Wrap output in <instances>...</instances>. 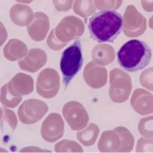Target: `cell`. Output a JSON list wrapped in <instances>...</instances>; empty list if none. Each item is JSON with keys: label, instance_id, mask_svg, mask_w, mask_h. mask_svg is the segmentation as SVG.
Segmentation results:
<instances>
[{"label": "cell", "instance_id": "obj_1", "mask_svg": "<svg viewBox=\"0 0 153 153\" xmlns=\"http://www.w3.org/2000/svg\"><path fill=\"white\" fill-rule=\"evenodd\" d=\"M122 16L115 10H102L93 14L88 25L91 38L99 43L113 42L123 28Z\"/></svg>", "mask_w": 153, "mask_h": 153}, {"label": "cell", "instance_id": "obj_2", "mask_svg": "<svg viewBox=\"0 0 153 153\" xmlns=\"http://www.w3.org/2000/svg\"><path fill=\"white\" fill-rule=\"evenodd\" d=\"M152 51L147 43L131 40L123 44L117 53L118 63L124 70L133 73L144 69L150 62Z\"/></svg>", "mask_w": 153, "mask_h": 153}, {"label": "cell", "instance_id": "obj_3", "mask_svg": "<svg viewBox=\"0 0 153 153\" xmlns=\"http://www.w3.org/2000/svg\"><path fill=\"white\" fill-rule=\"evenodd\" d=\"M82 64L81 43L80 40H75L71 45L64 51L60 59V70L63 76V83L66 88L71 80L80 71Z\"/></svg>", "mask_w": 153, "mask_h": 153}, {"label": "cell", "instance_id": "obj_4", "mask_svg": "<svg viewBox=\"0 0 153 153\" xmlns=\"http://www.w3.org/2000/svg\"><path fill=\"white\" fill-rule=\"evenodd\" d=\"M10 16L14 23L22 27L27 25L34 18V14L30 7L20 4H16L12 7Z\"/></svg>", "mask_w": 153, "mask_h": 153}, {"label": "cell", "instance_id": "obj_5", "mask_svg": "<svg viewBox=\"0 0 153 153\" xmlns=\"http://www.w3.org/2000/svg\"><path fill=\"white\" fill-rule=\"evenodd\" d=\"M74 13L81 17H86L94 12L92 0H75L74 5Z\"/></svg>", "mask_w": 153, "mask_h": 153}, {"label": "cell", "instance_id": "obj_6", "mask_svg": "<svg viewBox=\"0 0 153 153\" xmlns=\"http://www.w3.org/2000/svg\"><path fill=\"white\" fill-rule=\"evenodd\" d=\"M74 0H52L54 6L59 12H67L72 7Z\"/></svg>", "mask_w": 153, "mask_h": 153}, {"label": "cell", "instance_id": "obj_7", "mask_svg": "<svg viewBox=\"0 0 153 153\" xmlns=\"http://www.w3.org/2000/svg\"><path fill=\"white\" fill-rule=\"evenodd\" d=\"M18 2L24 3V4H30L31 2H33V0H15Z\"/></svg>", "mask_w": 153, "mask_h": 153}]
</instances>
